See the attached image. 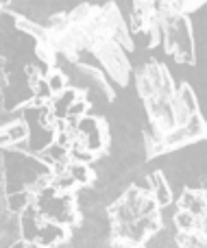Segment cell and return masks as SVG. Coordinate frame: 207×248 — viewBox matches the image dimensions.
I'll use <instances>...</instances> for the list:
<instances>
[{"mask_svg": "<svg viewBox=\"0 0 207 248\" xmlns=\"http://www.w3.org/2000/svg\"><path fill=\"white\" fill-rule=\"evenodd\" d=\"M68 172L74 176V181H77L79 185H87L94 181V172H92L90 163H79V161H70L68 166Z\"/></svg>", "mask_w": 207, "mask_h": 248, "instance_id": "obj_13", "label": "cell"}, {"mask_svg": "<svg viewBox=\"0 0 207 248\" xmlns=\"http://www.w3.org/2000/svg\"><path fill=\"white\" fill-rule=\"evenodd\" d=\"M35 57H37V61L44 68H55L59 52L52 46L50 39H44V42H35Z\"/></svg>", "mask_w": 207, "mask_h": 248, "instance_id": "obj_10", "label": "cell"}, {"mask_svg": "<svg viewBox=\"0 0 207 248\" xmlns=\"http://www.w3.org/2000/svg\"><path fill=\"white\" fill-rule=\"evenodd\" d=\"M87 111H90V103H87V98L85 96H81L79 100H74L72 105H70V109H68V116L65 118H83V116H87Z\"/></svg>", "mask_w": 207, "mask_h": 248, "instance_id": "obj_15", "label": "cell"}, {"mask_svg": "<svg viewBox=\"0 0 207 248\" xmlns=\"http://www.w3.org/2000/svg\"><path fill=\"white\" fill-rule=\"evenodd\" d=\"M179 209H186L194 216H207V187L183 189L179 198Z\"/></svg>", "mask_w": 207, "mask_h": 248, "instance_id": "obj_8", "label": "cell"}, {"mask_svg": "<svg viewBox=\"0 0 207 248\" xmlns=\"http://www.w3.org/2000/svg\"><path fill=\"white\" fill-rule=\"evenodd\" d=\"M103 16H105V24H107L109 37L116 39L127 52L135 50V39H133V31H131L129 22L125 20L120 7L116 4V0H107L103 4Z\"/></svg>", "mask_w": 207, "mask_h": 248, "instance_id": "obj_4", "label": "cell"}, {"mask_svg": "<svg viewBox=\"0 0 207 248\" xmlns=\"http://www.w3.org/2000/svg\"><path fill=\"white\" fill-rule=\"evenodd\" d=\"M29 135H31V128L24 120H13L9 124H2L0 126V146L2 148H7V146L17 148V146H22L29 140Z\"/></svg>", "mask_w": 207, "mask_h": 248, "instance_id": "obj_6", "label": "cell"}, {"mask_svg": "<svg viewBox=\"0 0 207 248\" xmlns=\"http://www.w3.org/2000/svg\"><path fill=\"white\" fill-rule=\"evenodd\" d=\"M205 2H207V0H205Z\"/></svg>", "mask_w": 207, "mask_h": 248, "instance_id": "obj_18", "label": "cell"}, {"mask_svg": "<svg viewBox=\"0 0 207 248\" xmlns=\"http://www.w3.org/2000/svg\"><path fill=\"white\" fill-rule=\"evenodd\" d=\"M155 11L161 22V44L166 55H170L177 63H196L194 50V31L190 16L173 11L166 0H155Z\"/></svg>", "mask_w": 207, "mask_h": 248, "instance_id": "obj_1", "label": "cell"}, {"mask_svg": "<svg viewBox=\"0 0 207 248\" xmlns=\"http://www.w3.org/2000/svg\"><path fill=\"white\" fill-rule=\"evenodd\" d=\"M7 16L11 17L13 26H16L20 33L29 35L33 42H44V39H50V37H48V29L44 24H39V22L31 20V17L22 16V13H17V11H7Z\"/></svg>", "mask_w": 207, "mask_h": 248, "instance_id": "obj_7", "label": "cell"}, {"mask_svg": "<svg viewBox=\"0 0 207 248\" xmlns=\"http://www.w3.org/2000/svg\"><path fill=\"white\" fill-rule=\"evenodd\" d=\"M196 224H199V216L190 214V211H186V209H179L177 216H175V227H177L179 233L196 231Z\"/></svg>", "mask_w": 207, "mask_h": 248, "instance_id": "obj_14", "label": "cell"}, {"mask_svg": "<svg viewBox=\"0 0 207 248\" xmlns=\"http://www.w3.org/2000/svg\"><path fill=\"white\" fill-rule=\"evenodd\" d=\"M9 4H11V0H0V16H2V13L7 11Z\"/></svg>", "mask_w": 207, "mask_h": 248, "instance_id": "obj_17", "label": "cell"}, {"mask_svg": "<svg viewBox=\"0 0 207 248\" xmlns=\"http://www.w3.org/2000/svg\"><path fill=\"white\" fill-rule=\"evenodd\" d=\"M207 140V122L201 113H196L188 124L183 126H175L170 133L164 135V150L170 153V150L183 148L188 144H194V141Z\"/></svg>", "mask_w": 207, "mask_h": 248, "instance_id": "obj_3", "label": "cell"}, {"mask_svg": "<svg viewBox=\"0 0 207 248\" xmlns=\"http://www.w3.org/2000/svg\"><path fill=\"white\" fill-rule=\"evenodd\" d=\"M175 242H177V248H207V237L199 231L177 233Z\"/></svg>", "mask_w": 207, "mask_h": 248, "instance_id": "obj_12", "label": "cell"}, {"mask_svg": "<svg viewBox=\"0 0 207 248\" xmlns=\"http://www.w3.org/2000/svg\"><path fill=\"white\" fill-rule=\"evenodd\" d=\"M148 189H151L153 198L157 201V205L159 207H166L173 202V192H170V185L168 181L164 179V174H161L159 170L153 172L151 176H148Z\"/></svg>", "mask_w": 207, "mask_h": 248, "instance_id": "obj_9", "label": "cell"}, {"mask_svg": "<svg viewBox=\"0 0 207 248\" xmlns=\"http://www.w3.org/2000/svg\"><path fill=\"white\" fill-rule=\"evenodd\" d=\"M111 248H146L144 244H140V242H135V240H131V237H120V235H116L111 240Z\"/></svg>", "mask_w": 207, "mask_h": 248, "instance_id": "obj_16", "label": "cell"}, {"mask_svg": "<svg viewBox=\"0 0 207 248\" xmlns=\"http://www.w3.org/2000/svg\"><path fill=\"white\" fill-rule=\"evenodd\" d=\"M92 55L98 59L100 68L107 72V77L111 78L113 85L127 87L133 78V65L129 61V52L111 37H105L100 42H96V46L92 48Z\"/></svg>", "mask_w": 207, "mask_h": 248, "instance_id": "obj_2", "label": "cell"}, {"mask_svg": "<svg viewBox=\"0 0 207 248\" xmlns=\"http://www.w3.org/2000/svg\"><path fill=\"white\" fill-rule=\"evenodd\" d=\"M77 72L81 74L87 83H92L94 90L98 92V94H103V98L107 100V103H111V100L116 98V90H113V85H111V78L107 77V72H105L103 68H96V65H92V63L79 61Z\"/></svg>", "mask_w": 207, "mask_h": 248, "instance_id": "obj_5", "label": "cell"}, {"mask_svg": "<svg viewBox=\"0 0 207 248\" xmlns=\"http://www.w3.org/2000/svg\"><path fill=\"white\" fill-rule=\"evenodd\" d=\"M44 78H46V83H48V87H50V92H52V96H57V94H61L64 90H68V74L64 72L61 68H46L44 70Z\"/></svg>", "mask_w": 207, "mask_h": 248, "instance_id": "obj_11", "label": "cell"}]
</instances>
